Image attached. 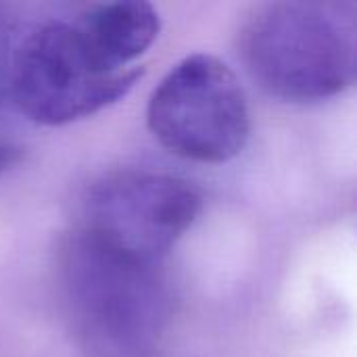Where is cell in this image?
<instances>
[{"label": "cell", "mask_w": 357, "mask_h": 357, "mask_svg": "<svg viewBox=\"0 0 357 357\" xmlns=\"http://www.w3.org/2000/svg\"><path fill=\"white\" fill-rule=\"evenodd\" d=\"M151 134L163 149L197 163H226L247 144L251 113L236 73L197 52L176 63L146 107Z\"/></svg>", "instance_id": "cell-4"}, {"label": "cell", "mask_w": 357, "mask_h": 357, "mask_svg": "<svg viewBox=\"0 0 357 357\" xmlns=\"http://www.w3.org/2000/svg\"><path fill=\"white\" fill-rule=\"evenodd\" d=\"M21 155H23V149L17 142H13V140H8L6 136L0 134V176L4 172H8L13 165H17Z\"/></svg>", "instance_id": "cell-8"}, {"label": "cell", "mask_w": 357, "mask_h": 357, "mask_svg": "<svg viewBox=\"0 0 357 357\" xmlns=\"http://www.w3.org/2000/svg\"><path fill=\"white\" fill-rule=\"evenodd\" d=\"M140 77V65L111 67L73 19H54L19 36L8 98L27 119L42 126H63L113 105Z\"/></svg>", "instance_id": "cell-3"}, {"label": "cell", "mask_w": 357, "mask_h": 357, "mask_svg": "<svg viewBox=\"0 0 357 357\" xmlns=\"http://www.w3.org/2000/svg\"><path fill=\"white\" fill-rule=\"evenodd\" d=\"M19 33L10 15L0 6V109L10 102L8 98V82H10V65L13 52L17 46Z\"/></svg>", "instance_id": "cell-7"}, {"label": "cell", "mask_w": 357, "mask_h": 357, "mask_svg": "<svg viewBox=\"0 0 357 357\" xmlns=\"http://www.w3.org/2000/svg\"><path fill=\"white\" fill-rule=\"evenodd\" d=\"M249 75L287 102H318L356 82V33L341 6L326 2H270L241 29Z\"/></svg>", "instance_id": "cell-1"}, {"label": "cell", "mask_w": 357, "mask_h": 357, "mask_svg": "<svg viewBox=\"0 0 357 357\" xmlns=\"http://www.w3.org/2000/svg\"><path fill=\"white\" fill-rule=\"evenodd\" d=\"M61 280L73 322L92 351L140 357L165 322L157 268L113 253L73 230L61 249Z\"/></svg>", "instance_id": "cell-2"}, {"label": "cell", "mask_w": 357, "mask_h": 357, "mask_svg": "<svg viewBox=\"0 0 357 357\" xmlns=\"http://www.w3.org/2000/svg\"><path fill=\"white\" fill-rule=\"evenodd\" d=\"M73 21L98 54L117 69L138 67L136 61L153 46L161 29L157 8L142 0L92 4Z\"/></svg>", "instance_id": "cell-6"}, {"label": "cell", "mask_w": 357, "mask_h": 357, "mask_svg": "<svg viewBox=\"0 0 357 357\" xmlns=\"http://www.w3.org/2000/svg\"><path fill=\"white\" fill-rule=\"evenodd\" d=\"M201 205V192L182 178L138 169L111 172L84 192L75 230L113 253L159 268L192 228Z\"/></svg>", "instance_id": "cell-5"}]
</instances>
